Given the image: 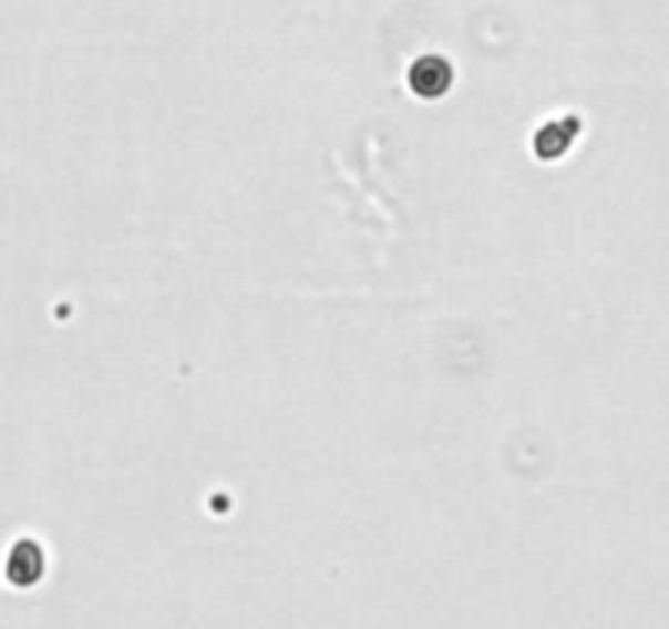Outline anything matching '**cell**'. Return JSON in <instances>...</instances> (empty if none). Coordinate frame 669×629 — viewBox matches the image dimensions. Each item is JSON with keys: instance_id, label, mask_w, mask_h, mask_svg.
Instances as JSON below:
<instances>
[{"instance_id": "6da1fadb", "label": "cell", "mask_w": 669, "mask_h": 629, "mask_svg": "<svg viewBox=\"0 0 669 629\" xmlns=\"http://www.w3.org/2000/svg\"><path fill=\"white\" fill-rule=\"evenodd\" d=\"M43 567H47V560L37 542H17L7 557V577L17 587H33L43 577Z\"/></svg>"}, {"instance_id": "7a4b0ae2", "label": "cell", "mask_w": 669, "mask_h": 629, "mask_svg": "<svg viewBox=\"0 0 669 629\" xmlns=\"http://www.w3.org/2000/svg\"><path fill=\"white\" fill-rule=\"evenodd\" d=\"M446 82H450V70H446L443 60L426 56L411 70V85L418 89L420 95H440L446 89Z\"/></svg>"}]
</instances>
